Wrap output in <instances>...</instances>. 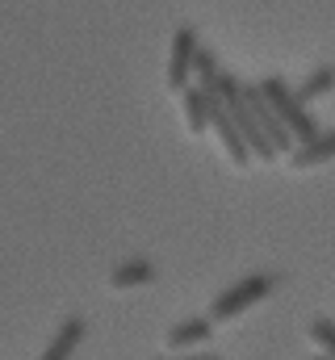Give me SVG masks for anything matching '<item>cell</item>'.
Wrapping results in <instances>:
<instances>
[{"mask_svg":"<svg viewBox=\"0 0 335 360\" xmlns=\"http://www.w3.org/2000/svg\"><path fill=\"white\" fill-rule=\"evenodd\" d=\"M218 96H222V101H227V109L235 113V122H239V130H244V139H248L251 155H255V160H272V155H277V147H272V139L264 134V126L255 122L244 84H239L235 76H222V80H218Z\"/></svg>","mask_w":335,"mask_h":360,"instance_id":"7a4b0ae2","label":"cell"},{"mask_svg":"<svg viewBox=\"0 0 335 360\" xmlns=\"http://www.w3.org/2000/svg\"><path fill=\"white\" fill-rule=\"evenodd\" d=\"M156 281V264L151 260H126V264H118V269L109 272V285L113 289H139V285H151Z\"/></svg>","mask_w":335,"mask_h":360,"instance_id":"8fae6325","label":"cell"},{"mask_svg":"<svg viewBox=\"0 0 335 360\" xmlns=\"http://www.w3.org/2000/svg\"><path fill=\"white\" fill-rule=\"evenodd\" d=\"M244 92H248V105H251V113H255V122H260V126H264V134L272 139V147H277V151H293L298 143H293L289 126L277 117V109L268 105V96L260 92V84H255V89H248V84H244Z\"/></svg>","mask_w":335,"mask_h":360,"instance_id":"8992f818","label":"cell"},{"mask_svg":"<svg viewBox=\"0 0 335 360\" xmlns=\"http://www.w3.org/2000/svg\"><path fill=\"white\" fill-rule=\"evenodd\" d=\"M310 360H331V356H310Z\"/></svg>","mask_w":335,"mask_h":360,"instance_id":"2e32d148","label":"cell"},{"mask_svg":"<svg viewBox=\"0 0 335 360\" xmlns=\"http://www.w3.org/2000/svg\"><path fill=\"white\" fill-rule=\"evenodd\" d=\"M310 340L335 360V323L331 319H310Z\"/></svg>","mask_w":335,"mask_h":360,"instance_id":"5bb4252c","label":"cell"},{"mask_svg":"<svg viewBox=\"0 0 335 360\" xmlns=\"http://www.w3.org/2000/svg\"><path fill=\"white\" fill-rule=\"evenodd\" d=\"M197 51H201L197 34H193L189 25H180V30L172 34V42H168V89H176V92L189 89L193 68H197Z\"/></svg>","mask_w":335,"mask_h":360,"instance_id":"277c9868","label":"cell"},{"mask_svg":"<svg viewBox=\"0 0 335 360\" xmlns=\"http://www.w3.org/2000/svg\"><path fill=\"white\" fill-rule=\"evenodd\" d=\"M210 130L222 139V147H227V155L244 168L248 160H255L251 155V147H248V139H244V130H239V122H235V113L227 109V101L214 92V105H210Z\"/></svg>","mask_w":335,"mask_h":360,"instance_id":"5b68a950","label":"cell"},{"mask_svg":"<svg viewBox=\"0 0 335 360\" xmlns=\"http://www.w3.org/2000/svg\"><path fill=\"white\" fill-rule=\"evenodd\" d=\"M80 340H84V319H68V323H59V331H55V340L46 344V352L38 360H72L76 356V348H80Z\"/></svg>","mask_w":335,"mask_h":360,"instance_id":"ba28073f","label":"cell"},{"mask_svg":"<svg viewBox=\"0 0 335 360\" xmlns=\"http://www.w3.org/2000/svg\"><path fill=\"white\" fill-rule=\"evenodd\" d=\"M210 331H214V319H184V323H176V327L168 331V348H172V352H180V348H201V344L210 340Z\"/></svg>","mask_w":335,"mask_h":360,"instance_id":"9c48e42d","label":"cell"},{"mask_svg":"<svg viewBox=\"0 0 335 360\" xmlns=\"http://www.w3.org/2000/svg\"><path fill=\"white\" fill-rule=\"evenodd\" d=\"M260 92L268 96V105L277 109V117L289 126L293 143H306V139H315V134H319V126H315V117H310L306 101H302L298 92L289 89L281 76H264V80H260Z\"/></svg>","mask_w":335,"mask_h":360,"instance_id":"6da1fadb","label":"cell"},{"mask_svg":"<svg viewBox=\"0 0 335 360\" xmlns=\"http://www.w3.org/2000/svg\"><path fill=\"white\" fill-rule=\"evenodd\" d=\"M331 89H335V68H315V72L302 80V89H293V92L310 105L315 96H323V92H331Z\"/></svg>","mask_w":335,"mask_h":360,"instance_id":"4fadbf2b","label":"cell"},{"mask_svg":"<svg viewBox=\"0 0 335 360\" xmlns=\"http://www.w3.org/2000/svg\"><path fill=\"white\" fill-rule=\"evenodd\" d=\"M277 289V276H244V281H235L231 289H222L218 297H214V306H210V319L214 323H227V319H235V314H244L251 310L255 302H264L268 293Z\"/></svg>","mask_w":335,"mask_h":360,"instance_id":"3957f363","label":"cell"},{"mask_svg":"<svg viewBox=\"0 0 335 360\" xmlns=\"http://www.w3.org/2000/svg\"><path fill=\"white\" fill-rule=\"evenodd\" d=\"M335 160V130H319L315 139H306V143H298L293 147V155H289V164L302 172V168H315V164H327Z\"/></svg>","mask_w":335,"mask_h":360,"instance_id":"52a82bcc","label":"cell"},{"mask_svg":"<svg viewBox=\"0 0 335 360\" xmlns=\"http://www.w3.org/2000/svg\"><path fill=\"white\" fill-rule=\"evenodd\" d=\"M210 105H214V92L210 89H201V84H189L184 89V122H189L193 134L210 130Z\"/></svg>","mask_w":335,"mask_h":360,"instance_id":"30bf717a","label":"cell"},{"mask_svg":"<svg viewBox=\"0 0 335 360\" xmlns=\"http://www.w3.org/2000/svg\"><path fill=\"white\" fill-rule=\"evenodd\" d=\"M172 360H218V356H172Z\"/></svg>","mask_w":335,"mask_h":360,"instance_id":"9a60e30c","label":"cell"},{"mask_svg":"<svg viewBox=\"0 0 335 360\" xmlns=\"http://www.w3.org/2000/svg\"><path fill=\"white\" fill-rule=\"evenodd\" d=\"M193 76H197V84H201V89L218 92V80H222L227 72L218 68V55H214L210 46H201V51H197V68H193Z\"/></svg>","mask_w":335,"mask_h":360,"instance_id":"7c38bea8","label":"cell"}]
</instances>
